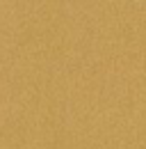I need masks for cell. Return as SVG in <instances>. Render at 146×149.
<instances>
[]
</instances>
